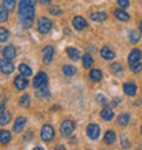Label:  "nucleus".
Wrapping results in <instances>:
<instances>
[{"mask_svg": "<svg viewBox=\"0 0 142 150\" xmlns=\"http://www.w3.org/2000/svg\"><path fill=\"white\" fill-rule=\"evenodd\" d=\"M34 14H36L34 4L29 3L26 0H21L19 4H18V16H19V21L23 28L30 29L33 26Z\"/></svg>", "mask_w": 142, "mask_h": 150, "instance_id": "f257e3e1", "label": "nucleus"}, {"mask_svg": "<svg viewBox=\"0 0 142 150\" xmlns=\"http://www.w3.org/2000/svg\"><path fill=\"white\" fill-rule=\"evenodd\" d=\"M74 131H75V122L74 120L66 119V120L62 122V124H60V135H62L63 138H68Z\"/></svg>", "mask_w": 142, "mask_h": 150, "instance_id": "f03ea898", "label": "nucleus"}, {"mask_svg": "<svg viewBox=\"0 0 142 150\" xmlns=\"http://www.w3.org/2000/svg\"><path fill=\"white\" fill-rule=\"evenodd\" d=\"M52 29V21L47 16H41L37 21V32L40 34H47V33L51 32Z\"/></svg>", "mask_w": 142, "mask_h": 150, "instance_id": "7ed1b4c3", "label": "nucleus"}, {"mask_svg": "<svg viewBox=\"0 0 142 150\" xmlns=\"http://www.w3.org/2000/svg\"><path fill=\"white\" fill-rule=\"evenodd\" d=\"M40 137H41L44 142H52L56 137L55 128L51 124H44L43 128H41V132H40Z\"/></svg>", "mask_w": 142, "mask_h": 150, "instance_id": "20e7f679", "label": "nucleus"}, {"mask_svg": "<svg viewBox=\"0 0 142 150\" xmlns=\"http://www.w3.org/2000/svg\"><path fill=\"white\" fill-rule=\"evenodd\" d=\"M33 86L34 89H45L48 87V75L44 71H38L33 79Z\"/></svg>", "mask_w": 142, "mask_h": 150, "instance_id": "39448f33", "label": "nucleus"}, {"mask_svg": "<svg viewBox=\"0 0 142 150\" xmlns=\"http://www.w3.org/2000/svg\"><path fill=\"white\" fill-rule=\"evenodd\" d=\"M100 134H101V130H100L99 124L90 123V124L86 127V135H87V138L92 139V141H96V139L100 137Z\"/></svg>", "mask_w": 142, "mask_h": 150, "instance_id": "423d86ee", "label": "nucleus"}, {"mask_svg": "<svg viewBox=\"0 0 142 150\" xmlns=\"http://www.w3.org/2000/svg\"><path fill=\"white\" fill-rule=\"evenodd\" d=\"M14 86L16 87V90H21L23 91L28 89L29 86V79L28 76H23V75H18L14 78Z\"/></svg>", "mask_w": 142, "mask_h": 150, "instance_id": "0eeeda50", "label": "nucleus"}, {"mask_svg": "<svg viewBox=\"0 0 142 150\" xmlns=\"http://www.w3.org/2000/svg\"><path fill=\"white\" fill-rule=\"evenodd\" d=\"M0 68H1V72H3L4 75H10V74H12V72H14L15 66H14V63H12L10 59L3 57V59H1V62H0Z\"/></svg>", "mask_w": 142, "mask_h": 150, "instance_id": "6e6552de", "label": "nucleus"}, {"mask_svg": "<svg viewBox=\"0 0 142 150\" xmlns=\"http://www.w3.org/2000/svg\"><path fill=\"white\" fill-rule=\"evenodd\" d=\"M53 55H55V49H53V47H51V45H47V47L43 49V63L45 64V66H48V64L52 63V60H53Z\"/></svg>", "mask_w": 142, "mask_h": 150, "instance_id": "1a4fd4ad", "label": "nucleus"}, {"mask_svg": "<svg viewBox=\"0 0 142 150\" xmlns=\"http://www.w3.org/2000/svg\"><path fill=\"white\" fill-rule=\"evenodd\" d=\"M141 59H142V52L139 51V49H137V48H134V49L130 52L129 59H127L129 66H134V64H137V63H141Z\"/></svg>", "mask_w": 142, "mask_h": 150, "instance_id": "9d476101", "label": "nucleus"}, {"mask_svg": "<svg viewBox=\"0 0 142 150\" xmlns=\"http://www.w3.org/2000/svg\"><path fill=\"white\" fill-rule=\"evenodd\" d=\"M123 91L129 97H134L137 94V91H138V86L134 82H126V83H123Z\"/></svg>", "mask_w": 142, "mask_h": 150, "instance_id": "9b49d317", "label": "nucleus"}, {"mask_svg": "<svg viewBox=\"0 0 142 150\" xmlns=\"http://www.w3.org/2000/svg\"><path fill=\"white\" fill-rule=\"evenodd\" d=\"M26 123H28V120H26V117H23V116L16 117L15 123H14V127H12V131H14L15 134H21V132L23 131L25 126H26Z\"/></svg>", "mask_w": 142, "mask_h": 150, "instance_id": "f8f14e48", "label": "nucleus"}, {"mask_svg": "<svg viewBox=\"0 0 142 150\" xmlns=\"http://www.w3.org/2000/svg\"><path fill=\"white\" fill-rule=\"evenodd\" d=\"M72 26H74L75 30H78V32H81V30H83V29L87 28V22L85 18H82V16H74V19H72Z\"/></svg>", "mask_w": 142, "mask_h": 150, "instance_id": "ddd939ff", "label": "nucleus"}, {"mask_svg": "<svg viewBox=\"0 0 142 150\" xmlns=\"http://www.w3.org/2000/svg\"><path fill=\"white\" fill-rule=\"evenodd\" d=\"M1 55H3V57H6V59L12 60L14 57H16V48L14 47V45H7V47L3 48Z\"/></svg>", "mask_w": 142, "mask_h": 150, "instance_id": "4468645a", "label": "nucleus"}, {"mask_svg": "<svg viewBox=\"0 0 142 150\" xmlns=\"http://www.w3.org/2000/svg\"><path fill=\"white\" fill-rule=\"evenodd\" d=\"M114 16L116 19L122 21V22H129L130 21V15L127 14L126 8H116V10H114Z\"/></svg>", "mask_w": 142, "mask_h": 150, "instance_id": "2eb2a0df", "label": "nucleus"}, {"mask_svg": "<svg viewBox=\"0 0 142 150\" xmlns=\"http://www.w3.org/2000/svg\"><path fill=\"white\" fill-rule=\"evenodd\" d=\"M100 55H101V57L105 60H114L115 57H116V55H115V52L111 49L108 45H104L101 49H100Z\"/></svg>", "mask_w": 142, "mask_h": 150, "instance_id": "dca6fc26", "label": "nucleus"}, {"mask_svg": "<svg viewBox=\"0 0 142 150\" xmlns=\"http://www.w3.org/2000/svg\"><path fill=\"white\" fill-rule=\"evenodd\" d=\"M100 116H101V119H104L105 122H111V120L114 119V111H112V108L108 107V105H104V108L101 109V112H100Z\"/></svg>", "mask_w": 142, "mask_h": 150, "instance_id": "f3484780", "label": "nucleus"}, {"mask_svg": "<svg viewBox=\"0 0 142 150\" xmlns=\"http://www.w3.org/2000/svg\"><path fill=\"white\" fill-rule=\"evenodd\" d=\"M115 141H116V132L112 130H108L104 134V139H103V142L105 143L107 146H111V145H114Z\"/></svg>", "mask_w": 142, "mask_h": 150, "instance_id": "a211bd4d", "label": "nucleus"}, {"mask_svg": "<svg viewBox=\"0 0 142 150\" xmlns=\"http://www.w3.org/2000/svg\"><path fill=\"white\" fill-rule=\"evenodd\" d=\"M90 19L93 22H104V21L108 19V14L105 11H97L90 14Z\"/></svg>", "mask_w": 142, "mask_h": 150, "instance_id": "6ab92c4d", "label": "nucleus"}, {"mask_svg": "<svg viewBox=\"0 0 142 150\" xmlns=\"http://www.w3.org/2000/svg\"><path fill=\"white\" fill-rule=\"evenodd\" d=\"M66 53H67L68 57H70L71 60H74V62L81 57V52H79V49H77V48H74V47H67L66 48Z\"/></svg>", "mask_w": 142, "mask_h": 150, "instance_id": "aec40b11", "label": "nucleus"}, {"mask_svg": "<svg viewBox=\"0 0 142 150\" xmlns=\"http://www.w3.org/2000/svg\"><path fill=\"white\" fill-rule=\"evenodd\" d=\"M89 78L93 81V82H100L103 79V72L99 68H92L89 71Z\"/></svg>", "mask_w": 142, "mask_h": 150, "instance_id": "412c9836", "label": "nucleus"}, {"mask_svg": "<svg viewBox=\"0 0 142 150\" xmlns=\"http://www.w3.org/2000/svg\"><path fill=\"white\" fill-rule=\"evenodd\" d=\"M116 122H118L119 126H127L129 122H130V113H129V112H122V113L118 116Z\"/></svg>", "mask_w": 142, "mask_h": 150, "instance_id": "4be33fe9", "label": "nucleus"}, {"mask_svg": "<svg viewBox=\"0 0 142 150\" xmlns=\"http://www.w3.org/2000/svg\"><path fill=\"white\" fill-rule=\"evenodd\" d=\"M18 71H19L21 75H23V76H28V78L33 75V70L29 67L28 64H23V63L18 66Z\"/></svg>", "mask_w": 142, "mask_h": 150, "instance_id": "5701e85b", "label": "nucleus"}, {"mask_svg": "<svg viewBox=\"0 0 142 150\" xmlns=\"http://www.w3.org/2000/svg\"><path fill=\"white\" fill-rule=\"evenodd\" d=\"M10 141H11V132L7 130L0 131V143H1V145H8Z\"/></svg>", "mask_w": 142, "mask_h": 150, "instance_id": "b1692460", "label": "nucleus"}, {"mask_svg": "<svg viewBox=\"0 0 142 150\" xmlns=\"http://www.w3.org/2000/svg\"><path fill=\"white\" fill-rule=\"evenodd\" d=\"M94 64V59L92 57L89 53H85V55L82 56V66H83V68H90Z\"/></svg>", "mask_w": 142, "mask_h": 150, "instance_id": "393cba45", "label": "nucleus"}, {"mask_svg": "<svg viewBox=\"0 0 142 150\" xmlns=\"http://www.w3.org/2000/svg\"><path fill=\"white\" fill-rule=\"evenodd\" d=\"M36 97L37 98H49L51 97V91H49V89L48 87H45V89H36Z\"/></svg>", "mask_w": 142, "mask_h": 150, "instance_id": "a878e982", "label": "nucleus"}, {"mask_svg": "<svg viewBox=\"0 0 142 150\" xmlns=\"http://www.w3.org/2000/svg\"><path fill=\"white\" fill-rule=\"evenodd\" d=\"M62 71H63V74L66 75V76H74V75L77 74V68H75L74 66H71V64H64L63 68H62Z\"/></svg>", "mask_w": 142, "mask_h": 150, "instance_id": "bb28decb", "label": "nucleus"}, {"mask_svg": "<svg viewBox=\"0 0 142 150\" xmlns=\"http://www.w3.org/2000/svg\"><path fill=\"white\" fill-rule=\"evenodd\" d=\"M10 120H11V113L10 112H0V126H6V124H8L10 123Z\"/></svg>", "mask_w": 142, "mask_h": 150, "instance_id": "cd10ccee", "label": "nucleus"}, {"mask_svg": "<svg viewBox=\"0 0 142 150\" xmlns=\"http://www.w3.org/2000/svg\"><path fill=\"white\" fill-rule=\"evenodd\" d=\"M109 70H111V72H112V74H115V75L123 74V66L120 63H112L109 66Z\"/></svg>", "mask_w": 142, "mask_h": 150, "instance_id": "c85d7f7f", "label": "nucleus"}, {"mask_svg": "<svg viewBox=\"0 0 142 150\" xmlns=\"http://www.w3.org/2000/svg\"><path fill=\"white\" fill-rule=\"evenodd\" d=\"M139 34H141V33H137V30H131V32L129 33V40H130V42L133 44V45L138 44V41H139Z\"/></svg>", "mask_w": 142, "mask_h": 150, "instance_id": "c756f323", "label": "nucleus"}, {"mask_svg": "<svg viewBox=\"0 0 142 150\" xmlns=\"http://www.w3.org/2000/svg\"><path fill=\"white\" fill-rule=\"evenodd\" d=\"M19 107H22V108H28L29 105H30V96L29 94H23L22 97L19 98Z\"/></svg>", "mask_w": 142, "mask_h": 150, "instance_id": "7c9ffc66", "label": "nucleus"}, {"mask_svg": "<svg viewBox=\"0 0 142 150\" xmlns=\"http://www.w3.org/2000/svg\"><path fill=\"white\" fill-rule=\"evenodd\" d=\"M7 19H8V10L1 4V8H0V21L4 23V22H7Z\"/></svg>", "mask_w": 142, "mask_h": 150, "instance_id": "2f4dec72", "label": "nucleus"}, {"mask_svg": "<svg viewBox=\"0 0 142 150\" xmlns=\"http://www.w3.org/2000/svg\"><path fill=\"white\" fill-rule=\"evenodd\" d=\"M3 6L7 8L8 11H12L16 6V0H3Z\"/></svg>", "mask_w": 142, "mask_h": 150, "instance_id": "473e14b6", "label": "nucleus"}, {"mask_svg": "<svg viewBox=\"0 0 142 150\" xmlns=\"http://www.w3.org/2000/svg\"><path fill=\"white\" fill-rule=\"evenodd\" d=\"M48 12L52 14V15H60V14H62V10H60V7H58V6H49V7H48Z\"/></svg>", "mask_w": 142, "mask_h": 150, "instance_id": "72a5a7b5", "label": "nucleus"}, {"mask_svg": "<svg viewBox=\"0 0 142 150\" xmlns=\"http://www.w3.org/2000/svg\"><path fill=\"white\" fill-rule=\"evenodd\" d=\"M8 40V30L6 28H0V41L6 42Z\"/></svg>", "mask_w": 142, "mask_h": 150, "instance_id": "f704fd0d", "label": "nucleus"}, {"mask_svg": "<svg viewBox=\"0 0 142 150\" xmlns=\"http://www.w3.org/2000/svg\"><path fill=\"white\" fill-rule=\"evenodd\" d=\"M130 68L134 74H139V72L142 71V63H137V64H134V66H130Z\"/></svg>", "mask_w": 142, "mask_h": 150, "instance_id": "c9c22d12", "label": "nucleus"}, {"mask_svg": "<svg viewBox=\"0 0 142 150\" xmlns=\"http://www.w3.org/2000/svg\"><path fill=\"white\" fill-rule=\"evenodd\" d=\"M120 139H122V147L123 149H129V147H130V142H129V139H127L124 135H122Z\"/></svg>", "mask_w": 142, "mask_h": 150, "instance_id": "e433bc0d", "label": "nucleus"}, {"mask_svg": "<svg viewBox=\"0 0 142 150\" xmlns=\"http://www.w3.org/2000/svg\"><path fill=\"white\" fill-rule=\"evenodd\" d=\"M118 4L120 8H127L130 6V0H118Z\"/></svg>", "mask_w": 142, "mask_h": 150, "instance_id": "4c0bfd02", "label": "nucleus"}, {"mask_svg": "<svg viewBox=\"0 0 142 150\" xmlns=\"http://www.w3.org/2000/svg\"><path fill=\"white\" fill-rule=\"evenodd\" d=\"M97 101H99V103H101V104H104V105H107V103H108L105 96H101V94L97 96Z\"/></svg>", "mask_w": 142, "mask_h": 150, "instance_id": "58836bf2", "label": "nucleus"}, {"mask_svg": "<svg viewBox=\"0 0 142 150\" xmlns=\"http://www.w3.org/2000/svg\"><path fill=\"white\" fill-rule=\"evenodd\" d=\"M32 139H33V132H32V131H29V132H26V135H23V141H25V142L32 141Z\"/></svg>", "mask_w": 142, "mask_h": 150, "instance_id": "ea45409f", "label": "nucleus"}, {"mask_svg": "<svg viewBox=\"0 0 142 150\" xmlns=\"http://www.w3.org/2000/svg\"><path fill=\"white\" fill-rule=\"evenodd\" d=\"M119 103H120V98H119V97L114 98V100H112V107H118Z\"/></svg>", "mask_w": 142, "mask_h": 150, "instance_id": "a19ab883", "label": "nucleus"}, {"mask_svg": "<svg viewBox=\"0 0 142 150\" xmlns=\"http://www.w3.org/2000/svg\"><path fill=\"white\" fill-rule=\"evenodd\" d=\"M40 1V4H44V6H45V4H49L52 1V0H38Z\"/></svg>", "mask_w": 142, "mask_h": 150, "instance_id": "79ce46f5", "label": "nucleus"}, {"mask_svg": "<svg viewBox=\"0 0 142 150\" xmlns=\"http://www.w3.org/2000/svg\"><path fill=\"white\" fill-rule=\"evenodd\" d=\"M138 28H139V33H141V36H142V21H141V22H139Z\"/></svg>", "mask_w": 142, "mask_h": 150, "instance_id": "37998d69", "label": "nucleus"}, {"mask_svg": "<svg viewBox=\"0 0 142 150\" xmlns=\"http://www.w3.org/2000/svg\"><path fill=\"white\" fill-rule=\"evenodd\" d=\"M26 1H29V3L34 4V6H36V3H37V0H26Z\"/></svg>", "mask_w": 142, "mask_h": 150, "instance_id": "c03bdc74", "label": "nucleus"}, {"mask_svg": "<svg viewBox=\"0 0 142 150\" xmlns=\"http://www.w3.org/2000/svg\"><path fill=\"white\" fill-rule=\"evenodd\" d=\"M55 149H56V150H59V149H64V146H56Z\"/></svg>", "mask_w": 142, "mask_h": 150, "instance_id": "a18cd8bd", "label": "nucleus"}, {"mask_svg": "<svg viewBox=\"0 0 142 150\" xmlns=\"http://www.w3.org/2000/svg\"><path fill=\"white\" fill-rule=\"evenodd\" d=\"M141 135H142V127H141Z\"/></svg>", "mask_w": 142, "mask_h": 150, "instance_id": "49530a36", "label": "nucleus"}]
</instances>
